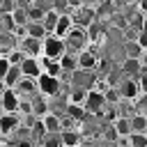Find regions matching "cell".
<instances>
[{"instance_id": "21", "label": "cell", "mask_w": 147, "mask_h": 147, "mask_svg": "<svg viewBox=\"0 0 147 147\" xmlns=\"http://www.w3.org/2000/svg\"><path fill=\"white\" fill-rule=\"evenodd\" d=\"M21 67L18 64H9V69H7V74H5V78H2V83L7 85V87H14L18 80H21Z\"/></svg>"}, {"instance_id": "15", "label": "cell", "mask_w": 147, "mask_h": 147, "mask_svg": "<svg viewBox=\"0 0 147 147\" xmlns=\"http://www.w3.org/2000/svg\"><path fill=\"white\" fill-rule=\"evenodd\" d=\"M119 71H122V76H133L136 78L142 71V64H140L138 57H124V62L119 64Z\"/></svg>"}, {"instance_id": "28", "label": "cell", "mask_w": 147, "mask_h": 147, "mask_svg": "<svg viewBox=\"0 0 147 147\" xmlns=\"http://www.w3.org/2000/svg\"><path fill=\"white\" fill-rule=\"evenodd\" d=\"M5 57L9 60V64H21V62H23V57H25V53H23L18 46H14V48H9V51L5 53Z\"/></svg>"}, {"instance_id": "44", "label": "cell", "mask_w": 147, "mask_h": 147, "mask_svg": "<svg viewBox=\"0 0 147 147\" xmlns=\"http://www.w3.org/2000/svg\"><path fill=\"white\" fill-rule=\"evenodd\" d=\"M145 136H147V131H145Z\"/></svg>"}, {"instance_id": "18", "label": "cell", "mask_w": 147, "mask_h": 147, "mask_svg": "<svg viewBox=\"0 0 147 147\" xmlns=\"http://www.w3.org/2000/svg\"><path fill=\"white\" fill-rule=\"evenodd\" d=\"M23 28H25V34H28V37H34V39H44V37L48 34V32L44 30L41 21H28Z\"/></svg>"}, {"instance_id": "38", "label": "cell", "mask_w": 147, "mask_h": 147, "mask_svg": "<svg viewBox=\"0 0 147 147\" xmlns=\"http://www.w3.org/2000/svg\"><path fill=\"white\" fill-rule=\"evenodd\" d=\"M103 138H106L108 142H115V140H117V131L113 129V124H110V126L106 129V133H103Z\"/></svg>"}, {"instance_id": "41", "label": "cell", "mask_w": 147, "mask_h": 147, "mask_svg": "<svg viewBox=\"0 0 147 147\" xmlns=\"http://www.w3.org/2000/svg\"><path fill=\"white\" fill-rule=\"evenodd\" d=\"M138 9H140L142 14H147V0H140V2H138Z\"/></svg>"}, {"instance_id": "20", "label": "cell", "mask_w": 147, "mask_h": 147, "mask_svg": "<svg viewBox=\"0 0 147 147\" xmlns=\"http://www.w3.org/2000/svg\"><path fill=\"white\" fill-rule=\"evenodd\" d=\"M39 145H41V147H62L60 131H46V133L39 138Z\"/></svg>"}, {"instance_id": "3", "label": "cell", "mask_w": 147, "mask_h": 147, "mask_svg": "<svg viewBox=\"0 0 147 147\" xmlns=\"http://www.w3.org/2000/svg\"><path fill=\"white\" fill-rule=\"evenodd\" d=\"M37 90H39V94H44V96H53V94H60L62 83H60L57 76H51V74H46V71H41V74L37 76Z\"/></svg>"}, {"instance_id": "4", "label": "cell", "mask_w": 147, "mask_h": 147, "mask_svg": "<svg viewBox=\"0 0 147 147\" xmlns=\"http://www.w3.org/2000/svg\"><path fill=\"white\" fill-rule=\"evenodd\" d=\"M117 92H119V96H122L124 101H133V99L140 94L138 80H136L133 76H124V78L119 80V85H117Z\"/></svg>"}, {"instance_id": "12", "label": "cell", "mask_w": 147, "mask_h": 147, "mask_svg": "<svg viewBox=\"0 0 147 147\" xmlns=\"http://www.w3.org/2000/svg\"><path fill=\"white\" fill-rule=\"evenodd\" d=\"M71 28H74V18H71V14H69V11H62V14L57 16V23H55V28H53V32H51V34L64 37Z\"/></svg>"}, {"instance_id": "36", "label": "cell", "mask_w": 147, "mask_h": 147, "mask_svg": "<svg viewBox=\"0 0 147 147\" xmlns=\"http://www.w3.org/2000/svg\"><path fill=\"white\" fill-rule=\"evenodd\" d=\"M14 7H16L14 0H0V14H11Z\"/></svg>"}, {"instance_id": "11", "label": "cell", "mask_w": 147, "mask_h": 147, "mask_svg": "<svg viewBox=\"0 0 147 147\" xmlns=\"http://www.w3.org/2000/svg\"><path fill=\"white\" fill-rule=\"evenodd\" d=\"M18 122H21V117H18L16 113H2V115H0V136L14 133L16 126H18Z\"/></svg>"}, {"instance_id": "29", "label": "cell", "mask_w": 147, "mask_h": 147, "mask_svg": "<svg viewBox=\"0 0 147 147\" xmlns=\"http://www.w3.org/2000/svg\"><path fill=\"white\" fill-rule=\"evenodd\" d=\"M30 133H32V140H39L44 133H46V126H44V122H41V117H37L32 124H30Z\"/></svg>"}, {"instance_id": "5", "label": "cell", "mask_w": 147, "mask_h": 147, "mask_svg": "<svg viewBox=\"0 0 147 147\" xmlns=\"http://www.w3.org/2000/svg\"><path fill=\"white\" fill-rule=\"evenodd\" d=\"M85 110L87 113H101V108L106 106V96H103V92L101 90H96V87H92V90H87V96H85Z\"/></svg>"}, {"instance_id": "37", "label": "cell", "mask_w": 147, "mask_h": 147, "mask_svg": "<svg viewBox=\"0 0 147 147\" xmlns=\"http://www.w3.org/2000/svg\"><path fill=\"white\" fill-rule=\"evenodd\" d=\"M7 69H9V60H7V57H5V53H2V55H0V80L5 78Z\"/></svg>"}, {"instance_id": "26", "label": "cell", "mask_w": 147, "mask_h": 147, "mask_svg": "<svg viewBox=\"0 0 147 147\" xmlns=\"http://www.w3.org/2000/svg\"><path fill=\"white\" fill-rule=\"evenodd\" d=\"M129 122H131V131H147V115L133 113L129 117Z\"/></svg>"}, {"instance_id": "35", "label": "cell", "mask_w": 147, "mask_h": 147, "mask_svg": "<svg viewBox=\"0 0 147 147\" xmlns=\"http://www.w3.org/2000/svg\"><path fill=\"white\" fill-rule=\"evenodd\" d=\"M136 80H138V87H140V92H142V94H147V69H142V71L136 76Z\"/></svg>"}, {"instance_id": "25", "label": "cell", "mask_w": 147, "mask_h": 147, "mask_svg": "<svg viewBox=\"0 0 147 147\" xmlns=\"http://www.w3.org/2000/svg\"><path fill=\"white\" fill-rule=\"evenodd\" d=\"M30 101H32V115H34V117H44V115L48 113V103H46V99H44V96L39 99V96L34 94Z\"/></svg>"}, {"instance_id": "24", "label": "cell", "mask_w": 147, "mask_h": 147, "mask_svg": "<svg viewBox=\"0 0 147 147\" xmlns=\"http://www.w3.org/2000/svg\"><path fill=\"white\" fill-rule=\"evenodd\" d=\"M85 96H87V90H85V87H80V85H71V92H69V103L83 106V103H85Z\"/></svg>"}, {"instance_id": "22", "label": "cell", "mask_w": 147, "mask_h": 147, "mask_svg": "<svg viewBox=\"0 0 147 147\" xmlns=\"http://www.w3.org/2000/svg\"><path fill=\"white\" fill-rule=\"evenodd\" d=\"M76 124L78 122H83L85 117H87V110H85V106H76V103H67V110H64Z\"/></svg>"}, {"instance_id": "8", "label": "cell", "mask_w": 147, "mask_h": 147, "mask_svg": "<svg viewBox=\"0 0 147 147\" xmlns=\"http://www.w3.org/2000/svg\"><path fill=\"white\" fill-rule=\"evenodd\" d=\"M76 60H78V69H85V71H96V67H99V57L85 48L76 53Z\"/></svg>"}, {"instance_id": "13", "label": "cell", "mask_w": 147, "mask_h": 147, "mask_svg": "<svg viewBox=\"0 0 147 147\" xmlns=\"http://www.w3.org/2000/svg\"><path fill=\"white\" fill-rule=\"evenodd\" d=\"M60 69H62V74H74L76 69H78V60H76V51H64L62 55H60Z\"/></svg>"}, {"instance_id": "39", "label": "cell", "mask_w": 147, "mask_h": 147, "mask_svg": "<svg viewBox=\"0 0 147 147\" xmlns=\"http://www.w3.org/2000/svg\"><path fill=\"white\" fill-rule=\"evenodd\" d=\"M14 147H34V140L32 138H18L14 142Z\"/></svg>"}, {"instance_id": "43", "label": "cell", "mask_w": 147, "mask_h": 147, "mask_svg": "<svg viewBox=\"0 0 147 147\" xmlns=\"http://www.w3.org/2000/svg\"><path fill=\"white\" fill-rule=\"evenodd\" d=\"M2 113H5V110H2V106H0V115H2Z\"/></svg>"}, {"instance_id": "16", "label": "cell", "mask_w": 147, "mask_h": 147, "mask_svg": "<svg viewBox=\"0 0 147 147\" xmlns=\"http://www.w3.org/2000/svg\"><path fill=\"white\" fill-rule=\"evenodd\" d=\"M60 138H62V147H78L80 145V131H76V126L74 129H62Z\"/></svg>"}, {"instance_id": "42", "label": "cell", "mask_w": 147, "mask_h": 147, "mask_svg": "<svg viewBox=\"0 0 147 147\" xmlns=\"http://www.w3.org/2000/svg\"><path fill=\"white\" fill-rule=\"evenodd\" d=\"M85 2H99V0H85Z\"/></svg>"}, {"instance_id": "9", "label": "cell", "mask_w": 147, "mask_h": 147, "mask_svg": "<svg viewBox=\"0 0 147 147\" xmlns=\"http://www.w3.org/2000/svg\"><path fill=\"white\" fill-rule=\"evenodd\" d=\"M18 67H21V74L28 76V78H37V76L41 74V60H39V57H30V55H25L23 62H21Z\"/></svg>"}, {"instance_id": "1", "label": "cell", "mask_w": 147, "mask_h": 147, "mask_svg": "<svg viewBox=\"0 0 147 147\" xmlns=\"http://www.w3.org/2000/svg\"><path fill=\"white\" fill-rule=\"evenodd\" d=\"M67 51V44L62 37L57 34H46L41 39V57H48V60H60V55Z\"/></svg>"}, {"instance_id": "23", "label": "cell", "mask_w": 147, "mask_h": 147, "mask_svg": "<svg viewBox=\"0 0 147 147\" xmlns=\"http://www.w3.org/2000/svg\"><path fill=\"white\" fill-rule=\"evenodd\" d=\"M113 129L117 131V136H129V133H131V122H129V117L117 115V117L113 119Z\"/></svg>"}, {"instance_id": "40", "label": "cell", "mask_w": 147, "mask_h": 147, "mask_svg": "<svg viewBox=\"0 0 147 147\" xmlns=\"http://www.w3.org/2000/svg\"><path fill=\"white\" fill-rule=\"evenodd\" d=\"M140 64H142V69H147V48H142V53H140Z\"/></svg>"}, {"instance_id": "27", "label": "cell", "mask_w": 147, "mask_h": 147, "mask_svg": "<svg viewBox=\"0 0 147 147\" xmlns=\"http://www.w3.org/2000/svg\"><path fill=\"white\" fill-rule=\"evenodd\" d=\"M145 145H147L145 131H131L129 133V147H145Z\"/></svg>"}, {"instance_id": "6", "label": "cell", "mask_w": 147, "mask_h": 147, "mask_svg": "<svg viewBox=\"0 0 147 147\" xmlns=\"http://www.w3.org/2000/svg\"><path fill=\"white\" fill-rule=\"evenodd\" d=\"M18 99H32L39 90H37V78H28V76H21V80L14 85Z\"/></svg>"}, {"instance_id": "10", "label": "cell", "mask_w": 147, "mask_h": 147, "mask_svg": "<svg viewBox=\"0 0 147 147\" xmlns=\"http://www.w3.org/2000/svg\"><path fill=\"white\" fill-rule=\"evenodd\" d=\"M0 106H2L5 113H16V108H18V94H16L14 87H5V90H2Z\"/></svg>"}, {"instance_id": "14", "label": "cell", "mask_w": 147, "mask_h": 147, "mask_svg": "<svg viewBox=\"0 0 147 147\" xmlns=\"http://www.w3.org/2000/svg\"><path fill=\"white\" fill-rule=\"evenodd\" d=\"M71 18H74V25H90L92 21H94V11L92 9H87V7H83V5H78V9L71 14Z\"/></svg>"}, {"instance_id": "31", "label": "cell", "mask_w": 147, "mask_h": 147, "mask_svg": "<svg viewBox=\"0 0 147 147\" xmlns=\"http://www.w3.org/2000/svg\"><path fill=\"white\" fill-rule=\"evenodd\" d=\"M140 53H142L140 44H138L136 39H129V41H126V57H140Z\"/></svg>"}, {"instance_id": "30", "label": "cell", "mask_w": 147, "mask_h": 147, "mask_svg": "<svg viewBox=\"0 0 147 147\" xmlns=\"http://www.w3.org/2000/svg\"><path fill=\"white\" fill-rule=\"evenodd\" d=\"M11 21H14L16 25H25V23H28V11H25L23 7H14V11H11Z\"/></svg>"}, {"instance_id": "34", "label": "cell", "mask_w": 147, "mask_h": 147, "mask_svg": "<svg viewBox=\"0 0 147 147\" xmlns=\"http://www.w3.org/2000/svg\"><path fill=\"white\" fill-rule=\"evenodd\" d=\"M103 96H106V103H117L122 96H119V92H117V87H113V90H106L103 92Z\"/></svg>"}, {"instance_id": "33", "label": "cell", "mask_w": 147, "mask_h": 147, "mask_svg": "<svg viewBox=\"0 0 147 147\" xmlns=\"http://www.w3.org/2000/svg\"><path fill=\"white\" fill-rule=\"evenodd\" d=\"M0 28H2L5 32H14L16 23L11 21V14H0Z\"/></svg>"}, {"instance_id": "19", "label": "cell", "mask_w": 147, "mask_h": 147, "mask_svg": "<svg viewBox=\"0 0 147 147\" xmlns=\"http://www.w3.org/2000/svg\"><path fill=\"white\" fill-rule=\"evenodd\" d=\"M41 122H44V126H46V131H62V119H60V113H46L44 117H41Z\"/></svg>"}, {"instance_id": "7", "label": "cell", "mask_w": 147, "mask_h": 147, "mask_svg": "<svg viewBox=\"0 0 147 147\" xmlns=\"http://www.w3.org/2000/svg\"><path fill=\"white\" fill-rule=\"evenodd\" d=\"M25 55H30V57H41V39H34V37H23L18 44H16Z\"/></svg>"}, {"instance_id": "32", "label": "cell", "mask_w": 147, "mask_h": 147, "mask_svg": "<svg viewBox=\"0 0 147 147\" xmlns=\"http://www.w3.org/2000/svg\"><path fill=\"white\" fill-rule=\"evenodd\" d=\"M25 11H28V21H41V16H44V7H39V5H30Z\"/></svg>"}, {"instance_id": "45", "label": "cell", "mask_w": 147, "mask_h": 147, "mask_svg": "<svg viewBox=\"0 0 147 147\" xmlns=\"http://www.w3.org/2000/svg\"><path fill=\"white\" fill-rule=\"evenodd\" d=\"M145 147H147V145H145Z\"/></svg>"}, {"instance_id": "17", "label": "cell", "mask_w": 147, "mask_h": 147, "mask_svg": "<svg viewBox=\"0 0 147 147\" xmlns=\"http://www.w3.org/2000/svg\"><path fill=\"white\" fill-rule=\"evenodd\" d=\"M57 16H60V11L55 9V7H48V9H44V16H41V25H44V30L51 34L53 32V28H55V23H57Z\"/></svg>"}, {"instance_id": "2", "label": "cell", "mask_w": 147, "mask_h": 147, "mask_svg": "<svg viewBox=\"0 0 147 147\" xmlns=\"http://www.w3.org/2000/svg\"><path fill=\"white\" fill-rule=\"evenodd\" d=\"M64 44H67V51H83L85 48V44H87V32H85V28L83 25H74L64 37Z\"/></svg>"}]
</instances>
